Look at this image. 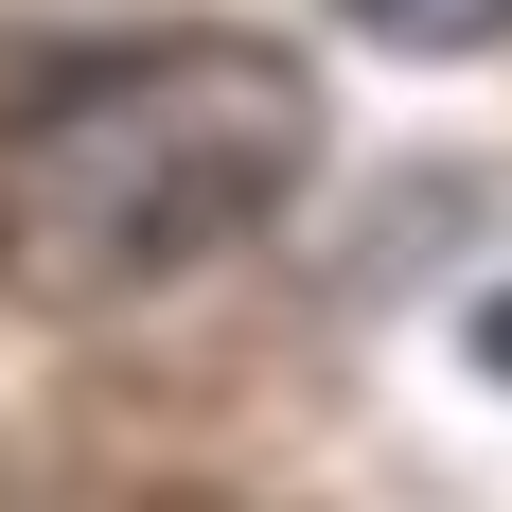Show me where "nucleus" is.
<instances>
[{"label":"nucleus","mask_w":512,"mask_h":512,"mask_svg":"<svg viewBox=\"0 0 512 512\" xmlns=\"http://www.w3.org/2000/svg\"><path fill=\"white\" fill-rule=\"evenodd\" d=\"M318 177V71L283 36H142L0 106V283L36 318L159 301Z\"/></svg>","instance_id":"f257e3e1"},{"label":"nucleus","mask_w":512,"mask_h":512,"mask_svg":"<svg viewBox=\"0 0 512 512\" xmlns=\"http://www.w3.org/2000/svg\"><path fill=\"white\" fill-rule=\"evenodd\" d=\"M336 18H371L389 53H495L512 36V0H336Z\"/></svg>","instance_id":"f03ea898"},{"label":"nucleus","mask_w":512,"mask_h":512,"mask_svg":"<svg viewBox=\"0 0 512 512\" xmlns=\"http://www.w3.org/2000/svg\"><path fill=\"white\" fill-rule=\"evenodd\" d=\"M477 371H512V301H477Z\"/></svg>","instance_id":"7ed1b4c3"}]
</instances>
